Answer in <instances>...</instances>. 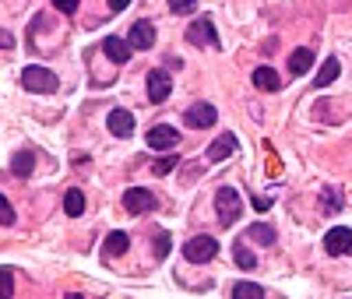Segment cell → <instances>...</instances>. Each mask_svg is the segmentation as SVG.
Returning a JSON list of instances; mask_svg holds the SVG:
<instances>
[{"instance_id": "obj_1", "label": "cell", "mask_w": 352, "mask_h": 299, "mask_svg": "<svg viewBox=\"0 0 352 299\" xmlns=\"http://www.w3.org/2000/svg\"><path fill=\"white\" fill-rule=\"evenodd\" d=\"M215 212H219V225H232L243 212V201L232 187H219L215 190Z\"/></svg>"}, {"instance_id": "obj_2", "label": "cell", "mask_w": 352, "mask_h": 299, "mask_svg": "<svg viewBox=\"0 0 352 299\" xmlns=\"http://www.w3.org/2000/svg\"><path fill=\"white\" fill-rule=\"evenodd\" d=\"M184 257L194 261V264H208V261H215V257H219V239H215V236H194V239H187Z\"/></svg>"}, {"instance_id": "obj_3", "label": "cell", "mask_w": 352, "mask_h": 299, "mask_svg": "<svg viewBox=\"0 0 352 299\" xmlns=\"http://www.w3.org/2000/svg\"><path fill=\"white\" fill-rule=\"evenodd\" d=\"M21 88H28V92H53V88H56V74L32 64V67L21 71Z\"/></svg>"}, {"instance_id": "obj_4", "label": "cell", "mask_w": 352, "mask_h": 299, "mask_svg": "<svg viewBox=\"0 0 352 299\" xmlns=\"http://www.w3.org/2000/svg\"><path fill=\"white\" fill-rule=\"evenodd\" d=\"M184 120H187V127H190V131H208V127H215L219 109H215L212 102H194V106L184 113Z\"/></svg>"}, {"instance_id": "obj_5", "label": "cell", "mask_w": 352, "mask_h": 299, "mask_svg": "<svg viewBox=\"0 0 352 299\" xmlns=\"http://www.w3.org/2000/svg\"><path fill=\"white\" fill-rule=\"evenodd\" d=\"M187 43H190V46H219V32H215L212 18H197V21L187 28Z\"/></svg>"}, {"instance_id": "obj_6", "label": "cell", "mask_w": 352, "mask_h": 299, "mask_svg": "<svg viewBox=\"0 0 352 299\" xmlns=\"http://www.w3.org/2000/svg\"><path fill=\"white\" fill-rule=\"evenodd\" d=\"M144 141H148V148H155V152H173V148L180 144V131L169 127V124H159V127L148 131Z\"/></svg>"}, {"instance_id": "obj_7", "label": "cell", "mask_w": 352, "mask_h": 299, "mask_svg": "<svg viewBox=\"0 0 352 299\" xmlns=\"http://www.w3.org/2000/svg\"><path fill=\"white\" fill-rule=\"evenodd\" d=\"M159 201H155V194L152 190H144V187H131L127 194H124V208L131 215H144V212H152Z\"/></svg>"}, {"instance_id": "obj_8", "label": "cell", "mask_w": 352, "mask_h": 299, "mask_svg": "<svg viewBox=\"0 0 352 299\" xmlns=\"http://www.w3.org/2000/svg\"><path fill=\"white\" fill-rule=\"evenodd\" d=\"M127 43H131V49H152L155 46V25L152 21H134L127 28Z\"/></svg>"}, {"instance_id": "obj_9", "label": "cell", "mask_w": 352, "mask_h": 299, "mask_svg": "<svg viewBox=\"0 0 352 299\" xmlns=\"http://www.w3.org/2000/svg\"><path fill=\"white\" fill-rule=\"evenodd\" d=\"M324 250H328L331 257H342V254H349V250H352V229H349V225H338V229H331V232L324 236Z\"/></svg>"}, {"instance_id": "obj_10", "label": "cell", "mask_w": 352, "mask_h": 299, "mask_svg": "<svg viewBox=\"0 0 352 299\" xmlns=\"http://www.w3.org/2000/svg\"><path fill=\"white\" fill-rule=\"evenodd\" d=\"M169 92H173V78H169L162 67L148 71V99H152V102H166Z\"/></svg>"}, {"instance_id": "obj_11", "label": "cell", "mask_w": 352, "mask_h": 299, "mask_svg": "<svg viewBox=\"0 0 352 299\" xmlns=\"http://www.w3.org/2000/svg\"><path fill=\"white\" fill-rule=\"evenodd\" d=\"M106 124H109V131H113L116 137H131L134 127H138V116L127 113V109H113V113L106 116Z\"/></svg>"}, {"instance_id": "obj_12", "label": "cell", "mask_w": 352, "mask_h": 299, "mask_svg": "<svg viewBox=\"0 0 352 299\" xmlns=\"http://www.w3.org/2000/svg\"><path fill=\"white\" fill-rule=\"evenodd\" d=\"M232 152H236V134H219L208 144V162H226Z\"/></svg>"}, {"instance_id": "obj_13", "label": "cell", "mask_w": 352, "mask_h": 299, "mask_svg": "<svg viewBox=\"0 0 352 299\" xmlns=\"http://www.w3.org/2000/svg\"><path fill=\"white\" fill-rule=\"evenodd\" d=\"M102 49H106V56L113 60V64H127V60H131V43H124L120 36H106Z\"/></svg>"}, {"instance_id": "obj_14", "label": "cell", "mask_w": 352, "mask_h": 299, "mask_svg": "<svg viewBox=\"0 0 352 299\" xmlns=\"http://www.w3.org/2000/svg\"><path fill=\"white\" fill-rule=\"evenodd\" d=\"M250 81H254V88H261V92H278L282 88V78H278L275 67H257L250 74Z\"/></svg>"}, {"instance_id": "obj_15", "label": "cell", "mask_w": 352, "mask_h": 299, "mask_svg": "<svg viewBox=\"0 0 352 299\" xmlns=\"http://www.w3.org/2000/svg\"><path fill=\"white\" fill-rule=\"evenodd\" d=\"M127 250H131V236H127V232L116 229V232H109V236H106V243H102V257H124Z\"/></svg>"}, {"instance_id": "obj_16", "label": "cell", "mask_w": 352, "mask_h": 299, "mask_svg": "<svg viewBox=\"0 0 352 299\" xmlns=\"http://www.w3.org/2000/svg\"><path fill=\"white\" fill-rule=\"evenodd\" d=\"M314 67V53L310 49H296L289 56V74H296V78H303L307 71Z\"/></svg>"}, {"instance_id": "obj_17", "label": "cell", "mask_w": 352, "mask_h": 299, "mask_svg": "<svg viewBox=\"0 0 352 299\" xmlns=\"http://www.w3.org/2000/svg\"><path fill=\"white\" fill-rule=\"evenodd\" d=\"M338 74H342V64H338V60H335V56H331V60H324V67H320V74L314 78V88H328Z\"/></svg>"}, {"instance_id": "obj_18", "label": "cell", "mask_w": 352, "mask_h": 299, "mask_svg": "<svg viewBox=\"0 0 352 299\" xmlns=\"http://www.w3.org/2000/svg\"><path fill=\"white\" fill-rule=\"evenodd\" d=\"M32 169H36V155L28 152V148L11 159V173H14V176H32Z\"/></svg>"}, {"instance_id": "obj_19", "label": "cell", "mask_w": 352, "mask_h": 299, "mask_svg": "<svg viewBox=\"0 0 352 299\" xmlns=\"http://www.w3.org/2000/svg\"><path fill=\"white\" fill-rule=\"evenodd\" d=\"M64 212H67L71 219H78V215L85 212V194H81V190H67V194H64Z\"/></svg>"}, {"instance_id": "obj_20", "label": "cell", "mask_w": 352, "mask_h": 299, "mask_svg": "<svg viewBox=\"0 0 352 299\" xmlns=\"http://www.w3.org/2000/svg\"><path fill=\"white\" fill-rule=\"evenodd\" d=\"M247 232H250V239H257L261 247H272V243H275V229H272V225H261V222H257V225H250Z\"/></svg>"}, {"instance_id": "obj_21", "label": "cell", "mask_w": 352, "mask_h": 299, "mask_svg": "<svg viewBox=\"0 0 352 299\" xmlns=\"http://www.w3.org/2000/svg\"><path fill=\"white\" fill-rule=\"evenodd\" d=\"M264 296V289L261 285H232V299H261Z\"/></svg>"}, {"instance_id": "obj_22", "label": "cell", "mask_w": 352, "mask_h": 299, "mask_svg": "<svg viewBox=\"0 0 352 299\" xmlns=\"http://www.w3.org/2000/svg\"><path fill=\"white\" fill-rule=\"evenodd\" d=\"M236 264H240V267H247V272H254V267H257V257H254L243 243H236Z\"/></svg>"}, {"instance_id": "obj_23", "label": "cell", "mask_w": 352, "mask_h": 299, "mask_svg": "<svg viewBox=\"0 0 352 299\" xmlns=\"http://www.w3.org/2000/svg\"><path fill=\"white\" fill-rule=\"evenodd\" d=\"M176 166H180V159H176V155H166V159H159V162L152 166V173H155V176H166V173H173Z\"/></svg>"}, {"instance_id": "obj_24", "label": "cell", "mask_w": 352, "mask_h": 299, "mask_svg": "<svg viewBox=\"0 0 352 299\" xmlns=\"http://www.w3.org/2000/svg\"><path fill=\"white\" fill-rule=\"evenodd\" d=\"M169 250H173V236L169 232H159L155 236V257H166Z\"/></svg>"}, {"instance_id": "obj_25", "label": "cell", "mask_w": 352, "mask_h": 299, "mask_svg": "<svg viewBox=\"0 0 352 299\" xmlns=\"http://www.w3.org/2000/svg\"><path fill=\"white\" fill-rule=\"evenodd\" d=\"M197 8V0H169V11L173 14H190Z\"/></svg>"}, {"instance_id": "obj_26", "label": "cell", "mask_w": 352, "mask_h": 299, "mask_svg": "<svg viewBox=\"0 0 352 299\" xmlns=\"http://www.w3.org/2000/svg\"><path fill=\"white\" fill-rule=\"evenodd\" d=\"M342 208V194L338 190H324V212L331 215V212H338Z\"/></svg>"}, {"instance_id": "obj_27", "label": "cell", "mask_w": 352, "mask_h": 299, "mask_svg": "<svg viewBox=\"0 0 352 299\" xmlns=\"http://www.w3.org/2000/svg\"><path fill=\"white\" fill-rule=\"evenodd\" d=\"M0 278H4L0 292H4V296H14V272H11V267H4V272H0Z\"/></svg>"}, {"instance_id": "obj_28", "label": "cell", "mask_w": 352, "mask_h": 299, "mask_svg": "<svg viewBox=\"0 0 352 299\" xmlns=\"http://www.w3.org/2000/svg\"><path fill=\"white\" fill-rule=\"evenodd\" d=\"M0 222H4V225H14V208H11V201H8V197L0 201Z\"/></svg>"}, {"instance_id": "obj_29", "label": "cell", "mask_w": 352, "mask_h": 299, "mask_svg": "<svg viewBox=\"0 0 352 299\" xmlns=\"http://www.w3.org/2000/svg\"><path fill=\"white\" fill-rule=\"evenodd\" d=\"M56 11H64V14H74L78 11V0H53Z\"/></svg>"}, {"instance_id": "obj_30", "label": "cell", "mask_w": 352, "mask_h": 299, "mask_svg": "<svg viewBox=\"0 0 352 299\" xmlns=\"http://www.w3.org/2000/svg\"><path fill=\"white\" fill-rule=\"evenodd\" d=\"M254 208H257V212H268V208H272V197H254Z\"/></svg>"}, {"instance_id": "obj_31", "label": "cell", "mask_w": 352, "mask_h": 299, "mask_svg": "<svg viewBox=\"0 0 352 299\" xmlns=\"http://www.w3.org/2000/svg\"><path fill=\"white\" fill-rule=\"evenodd\" d=\"M106 4H109V8H113V11H124V8H127V4H131V0H106Z\"/></svg>"}]
</instances>
